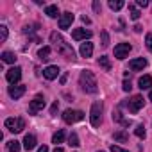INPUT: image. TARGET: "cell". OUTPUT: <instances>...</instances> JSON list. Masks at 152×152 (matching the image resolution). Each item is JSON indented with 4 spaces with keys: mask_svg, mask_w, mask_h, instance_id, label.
<instances>
[{
    "mask_svg": "<svg viewBox=\"0 0 152 152\" xmlns=\"http://www.w3.org/2000/svg\"><path fill=\"white\" fill-rule=\"evenodd\" d=\"M38 152H48V147H47V145H41V147L38 148Z\"/></svg>",
    "mask_w": 152,
    "mask_h": 152,
    "instance_id": "37",
    "label": "cell"
},
{
    "mask_svg": "<svg viewBox=\"0 0 152 152\" xmlns=\"http://www.w3.org/2000/svg\"><path fill=\"white\" fill-rule=\"evenodd\" d=\"M145 43H147V48L152 52V34H147L145 36Z\"/></svg>",
    "mask_w": 152,
    "mask_h": 152,
    "instance_id": "30",
    "label": "cell"
},
{
    "mask_svg": "<svg viewBox=\"0 0 152 152\" xmlns=\"http://www.w3.org/2000/svg\"><path fill=\"white\" fill-rule=\"evenodd\" d=\"M99 66H102L106 72H109V70H111V61H109V57L100 56V57H99Z\"/></svg>",
    "mask_w": 152,
    "mask_h": 152,
    "instance_id": "21",
    "label": "cell"
},
{
    "mask_svg": "<svg viewBox=\"0 0 152 152\" xmlns=\"http://www.w3.org/2000/svg\"><path fill=\"white\" fill-rule=\"evenodd\" d=\"M127 107L131 113H138L141 107H143V97L141 95H134L129 102H127Z\"/></svg>",
    "mask_w": 152,
    "mask_h": 152,
    "instance_id": "9",
    "label": "cell"
},
{
    "mask_svg": "<svg viewBox=\"0 0 152 152\" xmlns=\"http://www.w3.org/2000/svg\"><path fill=\"white\" fill-rule=\"evenodd\" d=\"M6 127L11 132H22L25 129V120L23 118H7L6 120Z\"/></svg>",
    "mask_w": 152,
    "mask_h": 152,
    "instance_id": "5",
    "label": "cell"
},
{
    "mask_svg": "<svg viewBox=\"0 0 152 152\" xmlns=\"http://www.w3.org/2000/svg\"><path fill=\"white\" fill-rule=\"evenodd\" d=\"M57 109H59V104H57V102H54V104H52V107H50V113H52V115H56V113H57Z\"/></svg>",
    "mask_w": 152,
    "mask_h": 152,
    "instance_id": "34",
    "label": "cell"
},
{
    "mask_svg": "<svg viewBox=\"0 0 152 152\" xmlns=\"http://www.w3.org/2000/svg\"><path fill=\"white\" fill-rule=\"evenodd\" d=\"M134 134H136L138 138H145V134H147V132H145V127H143V125H136Z\"/></svg>",
    "mask_w": 152,
    "mask_h": 152,
    "instance_id": "27",
    "label": "cell"
},
{
    "mask_svg": "<svg viewBox=\"0 0 152 152\" xmlns=\"http://www.w3.org/2000/svg\"><path fill=\"white\" fill-rule=\"evenodd\" d=\"M109 7L113 11H120L124 7V2H122V0H109Z\"/></svg>",
    "mask_w": 152,
    "mask_h": 152,
    "instance_id": "26",
    "label": "cell"
},
{
    "mask_svg": "<svg viewBox=\"0 0 152 152\" xmlns=\"http://www.w3.org/2000/svg\"><path fill=\"white\" fill-rule=\"evenodd\" d=\"M122 88H124V91H131V88H132L131 81H127V79H125V81H124V86H122Z\"/></svg>",
    "mask_w": 152,
    "mask_h": 152,
    "instance_id": "32",
    "label": "cell"
},
{
    "mask_svg": "<svg viewBox=\"0 0 152 152\" xmlns=\"http://www.w3.org/2000/svg\"><path fill=\"white\" fill-rule=\"evenodd\" d=\"M145 66H147V59H145V57H138V59L129 61V68H131L132 72H140V70H143Z\"/></svg>",
    "mask_w": 152,
    "mask_h": 152,
    "instance_id": "12",
    "label": "cell"
},
{
    "mask_svg": "<svg viewBox=\"0 0 152 152\" xmlns=\"http://www.w3.org/2000/svg\"><path fill=\"white\" fill-rule=\"evenodd\" d=\"M93 9H95V11L99 13V11L102 9V6H100V2H93Z\"/></svg>",
    "mask_w": 152,
    "mask_h": 152,
    "instance_id": "35",
    "label": "cell"
},
{
    "mask_svg": "<svg viewBox=\"0 0 152 152\" xmlns=\"http://www.w3.org/2000/svg\"><path fill=\"white\" fill-rule=\"evenodd\" d=\"M68 145H70V147H79V145H81V143H79L77 132H72V134L68 136Z\"/></svg>",
    "mask_w": 152,
    "mask_h": 152,
    "instance_id": "23",
    "label": "cell"
},
{
    "mask_svg": "<svg viewBox=\"0 0 152 152\" xmlns=\"http://www.w3.org/2000/svg\"><path fill=\"white\" fill-rule=\"evenodd\" d=\"M2 61H4V63H9V64H15V61H16V56H15L13 52L6 50V52H2Z\"/></svg>",
    "mask_w": 152,
    "mask_h": 152,
    "instance_id": "20",
    "label": "cell"
},
{
    "mask_svg": "<svg viewBox=\"0 0 152 152\" xmlns=\"http://www.w3.org/2000/svg\"><path fill=\"white\" fill-rule=\"evenodd\" d=\"M84 118V113L79 111V109H66L63 113V120L66 124H75V122H81Z\"/></svg>",
    "mask_w": 152,
    "mask_h": 152,
    "instance_id": "4",
    "label": "cell"
},
{
    "mask_svg": "<svg viewBox=\"0 0 152 152\" xmlns=\"http://www.w3.org/2000/svg\"><path fill=\"white\" fill-rule=\"evenodd\" d=\"M43 75H45V79L54 81L57 75H59V68H57V66H47V68L43 70Z\"/></svg>",
    "mask_w": 152,
    "mask_h": 152,
    "instance_id": "14",
    "label": "cell"
},
{
    "mask_svg": "<svg viewBox=\"0 0 152 152\" xmlns=\"http://www.w3.org/2000/svg\"><path fill=\"white\" fill-rule=\"evenodd\" d=\"M6 39H7V27L0 25V41H6Z\"/></svg>",
    "mask_w": 152,
    "mask_h": 152,
    "instance_id": "29",
    "label": "cell"
},
{
    "mask_svg": "<svg viewBox=\"0 0 152 152\" xmlns=\"http://www.w3.org/2000/svg\"><path fill=\"white\" fill-rule=\"evenodd\" d=\"M45 15H47L48 18H57V16H61L57 6H47V7H45Z\"/></svg>",
    "mask_w": 152,
    "mask_h": 152,
    "instance_id": "18",
    "label": "cell"
},
{
    "mask_svg": "<svg viewBox=\"0 0 152 152\" xmlns=\"http://www.w3.org/2000/svg\"><path fill=\"white\" fill-rule=\"evenodd\" d=\"M72 22H73V15H72L70 11L63 13V15L59 16V29H68V27L72 25Z\"/></svg>",
    "mask_w": 152,
    "mask_h": 152,
    "instance_id": "11",
    "label": "cell"
},
{
    "mask_svg": "<svg viewBox=\"0 0 152 152\" xmlns=\"http://www.w3.org/2000/svg\"><path fill=\"white\" fill-rule=\"evenodd\" d=\"M129 13H131V18H132V20H138V18H140V11H138L134 6H129Z\"/></svg>",
    "mask_w": 152,
    "mask_h": 152,
    "instance_id": "28",
    "label": "cell"
},
{
    "mask_svg": "<svg viewBox=\"0 0 152 152\" xmlns=\"http://www.w3.org/2000/svg\"><path fill=\"white\" fill-rule=\"evenodd\" d=\"M109 45V36L107 32H102V47H107Z\"/></svg>",
    "mask_w": 152,
    "mask_h": 152,
    "instance_id": "31",
    "label": "cell"
},
{
    "mask_svg": "<svg viewBox=\"0 0 152 152\" xmlns=\"http://www.w3.org/2000/svg\"><path fill=\"white\" fill-rule=\"evenodd\" d=\"M50 41L54 43V47H56V50L61 54V56H64L66 59H75V52H73V48L63 39V36L61 34H57V32H52L50 34Z\"/></svg>",
    "mask_w": 152,
    "mask_h": 152,
    "instance_id": "1",
    "label": "cell"
},
{
    "mask_svg": "<svg viewBox=\"0 0 152 152\" xmlns=\"http://www.w3.org/2000/svg\"><path fill=\"white\" fill-rule=\"evenodd\" d=\"M148 99H150V100H152V90H150V95H148Z\"/></svg>",
    "mask_w": 152,
    "mask_h": 152,
    "instance_id": "41",
    "label": "cell"
},
{
    "mask_svg": "<svg viewBox=\"0 0 152 152\" xmlns=\"http://www.w3.org/2000/svg\"><path fill=\"white\" fill-rule=\"evenodd\" d=\"M45 97L43 95H36L32 100H31V106H29V115H36L38 111H41L45 107Z\"/></svg>",
    "mask_w": 152,
    "mask_h": 152,
    "instance_id": "6",
    "label": "cell"
},
{
    "mask_svg": "<svg viewBox=\"0 0 152 152\" xmlns=\"http://www.w3.org/2000/svg\"><path fill=\"white\" fill-rule=\"evenodd\" d=\"M79 52H81V56H83V57H91V54H93V43H90V41L81 43Z\"/></svg>",
    "mask_w": 152,
    "mask_h": 152,
    "instance_id": "15",
    "label": "cell"
},
{
    "mask_svg": "<svg viewBox=\"0 0 152 152\" xmlns=\"http://www.w3.org/2000/svg\"><path fill=\"white\" fill-rule=\"evenodd\" d=\"M54 152H64V150H63L61 147H56V150H54Z\"/></svg>",
    "mask_w": 152,
    "mask_h": 152,
    "instance_id": "40",
    "label": "cell"
},
{
    "mask_svg": "<svg viewBox=\"0 0 152 152\" xmlns=\"http://www.w3.org/2000/svg\"><path fill=\"white\" fill-rule=\"evenodd\" d=\"M23 148L25 150L36 148V136L34 134H25V138H23Z\"/></svg>",
    "mask_w": 152,
    "mask_h": 152,
    "instance_id": "16",
    "label": "cell"
},
{
    "mask_svg": "<svg viewBox=\"0 0 152 152\" xmlns=\"http://www.w3.org/2000/svg\"><path fill=\"white\" fill-rule=\"evenodd\" d=\"M131 45L129 43H118L116 47H115V57L116 59H125L127 56H129V52H131Z\"/></svg>",
    "mask_w": 152,
    "mask_h": 152,
    "instance_id": "8",
    "label": "cell"
},
{
    "mask_svg": "<svg viewBox=\"0 0 152 152\" xmlns=\"http://www.w3.org/2000/svg\"><path fill=\"white\" fill-rule=\"evenodd\" d=\"M79 84H81V88H83L86 93H97V91H99L97 79H95L93 72H90V70H83V72H81Z\"/></svg>",
    "mask_w": 152,
    "mask_h": 152,
    "instance_id": "2",
    "label": "cell"
},
{
    "mask_svg": "<svg viewBox=\"0 0 152 152\" xmlns=\"http://www.w3.org/2000/svg\"><path fill=\"white\" fill-rule=\"evenodd\" d=\"M6 79L15 86L20 79H22V68L20 66H13L11 70H7V73H6Z\"/></svg>",
    "mask_w": 152,
    "mask_h": 152,
    "instance_id": "7",
    "label": "cell"
},
{
    "mask_svg": "<svg viewBox=\"0 0 152 152\" xmlns=\"http://www.w3.org/2000/svg\"><path fill=\"white\" fill-rule=\"evenodd\" d=\"M99 152H102V150H99Z\"/></svg>",
    "mask_w": 152,
    "mask_h": 152,
    "instance_id": "42",
    "label": "cell"
},
{
    "mask_svg": "<svg viewBox=\"0 0 152 152\" xmlns=\"http://www.w3.org/2000/svg\"><path fill=\"white\" fill-rule=\"evenodd\" d=\"M113 138H115V141H118V143H125V141L129 140V134H127L125 131H122V129H120V131H116V132H115V136H113Z\"/></svg>",
    "mask_w": 152,
    "mask_h": 152,
    "instance_id": "19",
    "label": "cell"
},
{
    "mask_svg": "<svg viewBox=\"0 0 152 152\" xmlns=\"http://www.w3.org/2000/svg\"><path fill=\"white\" fill-rule=\"evenodd\" d=\"M111 152H129V150H125V148H122L118 145H111Z\"/></svg>",
    "mask_w": 152,
    "mask_h": 152,
    "instance_id": "33",
    "label": "cell"
},
{
    "mask_svg": "<svg viewBox=\"0 0 152 152\" xmlns=\"http://www.w3.org/2000/svg\"><path fill=\"white\" fill-rule=\"evenodd\" d=\"M83 22H84V23H90V18H88V16L84 15V16H83Z\"/></svg>",
    "mask_w": 152,
    "mask_h": 152,
    "instance_id": "39",
    "label": "cell"
},
{
    "mask_svg": "<svg viewBox=\"0 0 152 152\" xmlns=\"http://www.w3.org/2000/svg\"><path fill=\"white\" fill-rule=\"evenodd\" d=\"M63 140H64V131H63V129H59L57 132H54V136H52V143H56V147H57L59 143H63Z\"/></svg>",
    "mask_w": 152,
    "mask_h": 152,
    "instance_id": "22",
    "label": "cell"
},
{
    "mask_svg": "<svg viewBox=\"0 0 152 152\" xmlns=\"http://www.w3.org/2000/svg\"><path fill=\"white\" fill-rule=\"evenodd\" d=\"M134 31H136V32H141V31H143V27H141V25H134Z\"/></svg>",
    "mask_w": 152,
    "mask_h": 152,
    "instance_id": "38",
    "label": "cell"
},
{
    "mask_svg": "<svg viewBox=\"0 0 152 152\" xmlns=\"http://www.w3.org/2000/svg\"><path fill=\"white\" fill-rule=\"evenodd\" d=\"M7 150H9V152H18V150H20V141H16V140L7 141Z\"/></svg>",
    "mask_w": 152,
    "mask_h": 152,
    "instance_id": "25",
    "label": "cell"
},
{
    "mask_svg": "<svg viewBox=\"0 0 152 152\" xmlns=\"http://www.w3.org/2000/svg\"><path fill=\"white\" fill-rule=\"evenodd\" d=\"M102 102H95L91 106V113H90V122L93 127H99L102 124Z\"/></svg>",
    "mask_w": 152,
    "mask_h": 152,
    "instance_id": "3",
    "label": "cell"
},
{
    "mask_svg": "<svg viewBox=\"0 0 152 152\" xmlns=\"http://www.w3.org/2000/svg\"><path fill=\"white\" fill-rule=\"evenodd\" d=\"M23 93H25V86H23V84H16V86H11V88H9V97L15 99V100L20 99Z\"/></svg>",
    "mask_w": 152,
    "mask_h": 152,
    "instance_id": "13",
    "label": "cell"
},
{
    "mask_svg": "<svg viewBox=\"0 0 152 152\" xmlns=\"http://www.w3.org/2000/svg\"><path fill=\"white\" fill-rule=\"evenodd\" d=\"M48 56H50V47H43V48H39V50H38V57H39V59L47 61V59H48Z\"/></svg>",
    "mask_w": 152,
    "mask_h": 152,
    "instance_id": "24",
    "label": "cell"
},
{
    "mask_svg": "<svg viewBox=\"0 0 152 152\" xmlns=\"http://www.w3.org/2000/svg\"><path fill=\"white\" fill-rule=\"evenodd\" d=\"M138 86L141 90H150L152 88V77L150 75H141V77L138 79Z\"/></svg>",
    "mask_w": 152,
    "mask_h": 152,
    "instance_id": "17",
    "label": "cell"
},
{
    "mask_svg": "<svg viewBox=\"0 0 152 152\" xmlns=\"http://www.w3.org/2000/svg\"><path fill=\"white\" fill-rule=\"evenodd\" d=\"M72 38L75 39V41H86V39H90L91 38V31H88V29H75L73 32H72Z\"/></svg>",
    "mask_w": 152,
    "mask_h": 152,
    "instance_id": "10",
    "label": "cell"
},
{
    "mask_svg": "<svg viewBox=\"0 0 152 152\" xmlns=\"http://www.w3.org/2000/svg\"><path fill=\"white\" fill-rule=\"evenodd\" d=\"M138 6H140V7H147L148 2H147V0H138Z\"/></svg>",
    "mask_w": 152,
    "mask_h": 152,
    "instance_id": "36",
    "label": "cell"
}]
</instances>
